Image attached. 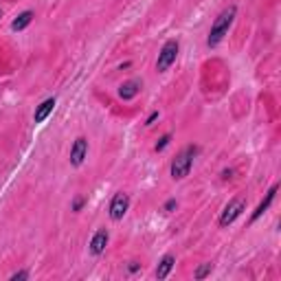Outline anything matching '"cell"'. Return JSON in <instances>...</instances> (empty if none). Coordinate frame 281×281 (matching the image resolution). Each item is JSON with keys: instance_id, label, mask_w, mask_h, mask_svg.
Wrapping results in <instances>:
<instances>
[{"instance_id": "cell-1", "label": "cell", "mask_w": 281, "mask_h": 281, "mask_svg": "<svg viewBox=\"0 0 281 281\" xmlns=\"http://www.w3.org/2000/svg\"><path fill=\"white\" fill-rule=\"evenodd\" d=\"M235 13H238V7L231 5L226 7L224 11L220 13V16L216 18V22L211 25V31H209V38H206V44H209L211 49H216L218 44L224 40V35L228 33V29H231L233 20H235Z\"/></svg>"}, {"instance_id": "cell-2", "label": "cell", "mask_w": 281, "mask_h": 281, "mask_svg": "<svg viewBox=\"0 0 281 281\" xmlns=\"http://www.w3.org/2000/svg\"><path fill=\"white\" fill-rule=\"evenodd\" d=\"M198 152H200V147L198 145H187L184 150L172 160V178L174 180H182V178H187L189 172H191V167H194V160L198 156Z\"/></svg>"}, {"instance_id": "cell-3", "label": "cell", "mask_w": 281, "mask_h": 281, "mask_svg": "<svg viewBox=\"0 0 281 281\" xmlns=\"http://www.w3.org/2000/svg\"><path fill=\"white\" fill-rule=\"evenodd\" d=\"M178 51H180L178 40H167L165 44H162V49H160V53H158V60H156V71L158 73H165L169 66L176 62Z\"/></svg>"}, {"instance_id": "cell-4", "label": "cell", "mask_w": 281, "mask_h": 281, "mask_svg": "<svg viewBox=\"0 0 281 281\" xmlns=\"http://www.w3.org/2000/svg\"><path fill=\"white\" fill-rule=\"evenodd\" d=\"M244 209H246V200H242V198H233V200L224 206V211H222V216H220V226L233 224V222L242 216Z\"/></svg>"}, {"instance_id": "cell-5", "label": "cell", "mask_w": 281, "mask_h": 281, "mask_svg": "<svg viewBox=\"0 0 281 281\" xmlns=\"http://www.w3.org/2000/svg\"><path fill=\"white\" fill-rule=\"evenodd\" d=\"M128 209H130V196L121 191V194H116L112 198V202H110V218L114 222H119V220H123L125 213H128Z\"/></svg>"}, {"instance_id": "cell-6", "label": "cell", "mask_w": 281, "mask_h": 281, "mask_svg": "<svg viewBox=\"0 0 281 281\" xmlns=\"http://www.w3.org/2000/svg\"><path fill=\"white\" fill-rule=\"evenodd\" d=\"M86 156H88V140L84 136H79L71 147V165L79 167L81 162L86 160Z\"/></svg>"}, {"instance_id": "cell-7", "label": "cell", "mask_w": 281, "mask_h": 281, "mask_svg": "<svg viewBox=\"0 0 281 281\" xmlns=\"http://www.w3.org/2000/svg\"><path fill=\"white\" fill-rule=\"evenodd\" d=\"M277 189H279V184H272V187L268 189V194H266V198H264V200H262L260 204H257V209L253 211V216H250V222H257V220H260V218L264 216L266 211H268V206L272 204V200H275Z\"/></svg>"}, {"instance_id": "cell-8", "label": "cell", "mask_w": 281, "mask_h": 281, "mask_svg": "<svg viewBox=\"0 0 281 281\" xmlns=\"http://www.w3.org/2000/svg\"><path fill=\"white\" fill-rule=\"evenodd\" d=\"M140 88H143V84H140V79H130V81H123L121 88H119V97L123 101H130L134 99L136 95L140 92Z\"/></svg>"}, {"instance_id": "cell-9", "label": "cell", "mask_w": 281, "mask_h": 281, "mask_svg": "<svg viewBox=\"0 0 281 281\" xmlns=\"http://www.w3.org/2000/svg\"><path fill=\"white\" fill-rule=\"evenodd\" d=\"M108 240H110V235H108V231L106 228H101V231H97L92 235V240H90V253L95 255V257H99L103 250H106V246H108Z\"/></svg>"}, {"instance_id": "cell-10", "label": "cell", "mask_w": 281, "mask_h": 281, "mask_svg": "<svg viewBox=\"0 0 281 281\" xmlns=\"http://www.w3.org/2000/svg\"><path fill=\"white\" fill-rule=\"evenodd\" d=\"M53 108H55V97H51L46 101H42L38 108H35V114H33V121L35 123H44L49 119V114L53 112Z\"/></svg>"}, {"instance_id": "cell-11", "label": "cell", "mask_w": 281, "mask_h": 281, "mask_svg": "<svg viewBox=\"0 0 281 281\" xmlns=\"http://www.w3.org/2000/svg\"><path fill=\"white\" fill-rule=\"evenodd\" d=\"M174 264H176V257H174V255H165V257H162L160 264H158V268H156V279L169 277V272H172Z\"/></svg>"}, {"instance_id": "cell-12", "label": "cell", "mask_w": 281, "mask_h": 281, "mask_svg": "<svg viewBox=\"0 0 281 281\" xmlns=\"http://www.w3.org/2000/svg\"><path fill=\"white\" fill-rule=\"evenodd\" d=\"M33 18H35V13H33V11H22L20 16L11 22V29H13V31H25V29L33 22Z\"/></svg>"}, {"instance_id": "cell-13", "label": "cell", "mask_w": 281, "mask_h": 281, "mask_svg": "<svg viewBox=\"0 0 281 281\" xmlns=\"http://www.w3.org/2000/svg\"><path fill=\"white\" fill-rule=\"evenodd\" d=\"M211 270H213V266H211V264H202L200 268H198V270L194 272V277H196V279H204V277H209V275H211Z\"/></svg>"}, {"instance_id": "cell-14", "label": "cell", "mask_w": 281, "mask_h": 281, "mask_svg": "<svg viewBox=\"0 0 281 281\" xmlns=\"http://www.w3.org/2000/svg\"><path fill=\"white\" fill-rule=\"evenodd\" d=\"M169 143H172V134H162V136L158 138V143L154 145V150H156V152H162V150H165V147H167Z\"/></svg>"}, {"instance_id": "cell-15", "label": "cell", "mask_w": 281, "mask_h": 281, "mask_svg": "<svg viewBox=\"0 0 281 281\" xmlns=\"http://www.w3.org/2000/svg\"><path fill=\"white\" fill-rule=\"evenodd\" d=\"M84 204H86V198L77 196L75 200H73V211H81V209H84Z\"/></svg>"}, {"instance_id": "cell-16", "label": "cell", "mask_w": 281, "mask_h": 281, "mask_svg": "<svg viewBox=\"0 0 281 281\" xmlns=\"http://www.w3.org/2000/svg\"><path fill=\"white\" fill-rule=\"evenodd\" d=\"M22 279H29V270H18L11 275V281H22Z\"/></svg>"}, {"instance_id": "cell-17", "label": "cell", "mask_w": 281, "mask_h": 281, "mask_svg": "<svg viewBox=\"0 0 281 281\" xmlns=\"http://www.w3.org/2000/svg\"><path fill=\"white\" fill-rule=\"evenodd\" d=\"M156 119H158V110H154V112H152L150 116H147L145 125H147V128H150V125H154V121H156Z\"/></svg>"}, {"instance_id": "cell-18", "label": "cell", "mask_w": 281, "mask_h": 281, "mask_svg": "<svg viewBox=\"0 0 281 281\" xmlns=\"http://www.w3.org/2000/svg\"><path fill=\"white\" fill-rule=\"evenodd\" d=\"M176 206H178V202H176L174 198H172V200H167V202H165V211H167V213H172V211L176 209Z\"/></svg>"}, {"instance_id": "cell-19", "label": "cell", "mask_w": 281, "mask_h": 281, "mask_svg": "<svg viewBox=\"0 0 281 281\" xmlns=\"http://www.w3.org/2000/svg\"><path fill=\"white\" fill-rule=\"evenodd\" d=\"M231 176H233V169H224V172H222V178H224V180H228Z\"/></svg>"}, {"instance_id": "cell-20", "label": "cell", "mask_w": 281, "mask_h": 281, "mask_svg": "<svg viewBox=\"0 0 281 281\" xmlns=\"http://www.w3.org/2000/svg\"><path fill=\"white\" fill-rule=\"evenodd\" d=\"M128 270H130V272H136V270H138V264H130Z\"/></svg>"}, {"instance_id": "cell-21", "label": "cell", "mask_w": 281, "mask_h": 281, "mask_svg": "<svg viewBox=\"0 0 281 281\" xmlns=\"http://www.w3.org/2000/svg\"><path fill=\"white\" fill-rule=\"evenodd\" d=\"M0 18H3V11H0Z\"/></svg>"}]
</instances>
